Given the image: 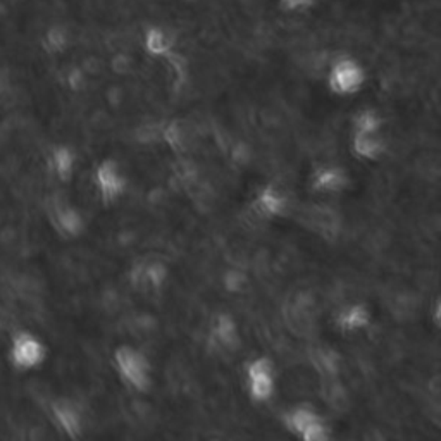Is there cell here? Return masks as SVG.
I'll return each instance as SVG.
<instances>
[{"mask_svg": "<svg viewBox=\"0 0 441 441\" xmlns=\"http://www.w3.org/2000/svg\"><path fill=\"white\" fill-rule=\"evenodd\" d=\"M114 369L126 388L137 393H147L152 388V364L149 357L131 345H119L114 350Z\"/></svg>", "mask_w": 441, "mask_h": 441, "instance_id": "1", "label": "cell"}, {"mask_svg": "<svg viewBox=\"0 0 441 441\" xmlns=\"http://www.w3.org/2000/svg\"><path fill=\"white\" fill-rule=\"evenodd\" d=\"M47 345L33 331L21 329L11 336L7 357L18 371H33L47 360Z\"/></svg>", "mask_w": 441, "mask_h": 441, "instance_id": "2", "label": "cell"}, {"mask_svg": "<svg viewBox=\"0 0 441 441\" xmlns=\"http://www.w3.org/2000/svg\"><path fill=\"white\" fill-rule=\"evenodd\" d=\"M245 381L253 402H269L276 393V364L269 357H256L245 367Z\"/></svg>", "mask_w": 441, "mask_h": 441, "instance_id": "3", "label": "cell"}, {"mask_svg": "<svg viewBox=\"0 0 441 441\" xmlns=\"http://www.w3.org/2000/svg\"><path fill=\"white\" fill-rule=\"evenodd\" d=\"M50 416L54 424L62 435L71 440H78L83 433L85 419H83L81 408L73 400L57 399L50 403Z\"/></svg>", "mask_w": 441, "mask_h": 441, "instance_id": "4", "label": "cell"}, {"mask_svg": "<svg viewBox=\"0 0 441 441\" xmlns=\"http://www.w3.org/2000/svg\"><path fill=\"white\" fill-rule=\"evenodd\" d=\"M364 83V71L352 59H341L329 71V88L338 95H353Z\"/></svg>", "mask_w": 441, "mask_h": 441, "instance_id": "5", "label": "cell"}, {"mask_svg": "<svg viewBox=\"0 0 441 441\" xmlns=\"http://www.w3.org/2000/svg\"><path fill=\"white\" fill-rule=\"evenodd\" d=\"M212 338L222 350L236 352L241 347L240 331L236 321L229 314H219L212 324Z\"/></svg>", "mask_w": 441, "mask_h": 441, "instance_id": "6", "label": "cell"}, {"mask_svg": "<svg viewBox=\"0 0 441 441\" xmlns=\"http://www.w3.org/2000/svg\"><path fill=\"white\" fill-rule=\"evenodd\" d=\"M336 324L343 333H359L371 324V312L364 304H352L338 314Z\"/></svg>", "mask_w": 441, "mask_h": 441, "instance_id": "7", "label": "cell"}, {"mask_svg": "<svg viewBox=\"0 0 441 441\" xmlns=\"http://www.w3.org/2000/svg\"><path fill=\"white\" fill-rule=\"evenodd\" d=\"M321 419H323V417L317 414L312 407H307V405H299V407H293L292 411L286 412L283 417V423H285L286 429L299 438L305 429L311 428L312 424H316L317 420H321Z\"/></svg>", "mask_w": 441, "mask_h": 441, "instance_id": "8", "label": "cell"}, {"mask_svg": "<svg viewBox=\"0 0 441 441\" xmlns=\"http://www.w3.org/2000/svg\"><path fill=\"white\" fill-rule=\"evenodd\" d=\"M98 186H101L105 198L118 197L125 190V180L121 176V171L113 162H107L98 169Z\"/></svg>", "mask_w": 441, "mask_h": 441, "instance_id": "9", "label": "cell"}, {"mask_svg": "<svg viewBox=\"0 0 441 441\" xmlns=\"http://www.w3.org/2000/svg\"><path fill=\"white\" fill-rule=\"evenodd\" d=\"M353 149H355L357 156L372 161L383 152V142L377 133H355Z\"/></svg>", "mask_w": 441, "mask_h": 441, "instance_id": "10", "label": "cell"}, {"mask_svg": "<svg viewBox=\"0 0 441 441\" xmlns=\"http://www.w3.org/2000/svg\"><path fill=\"white\" fill-rule=\"evenodd\" d=\"M345 185V178L340 171L335 169H324L316 173L314 176V188L323 190V192H336L341 190Z\"/></svg>", "mask_w": 441, "mask_h": 441, "instance_id": "11", "label": "cell"}, {"mask_svg": "<svg viewBox=\"0 0 441 441\" xmlns=\"http://www.w3.org/2000/svg\"><path fill=\"white\" fill-rule=\"evenodd\" d=\"M300 441H331V429L324 419L317 420L311 428L305 429L299 436Z\"/></svg>", "mask_w": 441, "mask_h": 441, "instance_id": "12", "label": "cell"}, {"mask_svg": "<svg viewBox=\"0 0 441 441\" xmlns=\"http://www.w3.org/2000/svg\"><path fill=\"white\" fill-rule=\"evenodd\" d=\"M355 133H379V118L372 110L359 114Z\"/></svg>", "mask_w": 441, "mask_h": 441, "instance_id": "13", "label": "cell"}, {"mask_svg": "<svg viewBox=\"0 0 441 441\" xmlns=\"http://www.w3.org/2000/svg\"><path fill=\"white\" fill-rule=\"evenodd\" d=\"M259 204L260 207H264L265 212H269L271 216H276L281 210V205H283V198L277 195V192H264L260 195Z\"/></svg>", "mask_w": 441, "mask_h": 441, "instance_id": "14", "label": "cell"}, {"mask_svg": "<svg viewBox=\"0 0 441 441\" xmlns=\"http://www.w3.org/2000/svg\"><path fill=\"white\" fill-rule=\"evenodd\" d=\"M149 49L156 54L164 52V49H168V40H166V35L152 31V33L149 35Z\"/></svg>", "mask_w": 441, "mask_h": 441, "instance_id": "15", "label": "cell"}, {"mask_svg": "<svg viewBox=\"0 0 441 441\" xmlns=\"http://www.w3.org/2000/svg\"><path fill=\"white\" fill-rule=\"evenodd\" d=\"M285 7L290 11H295V9H302V7L307 6V0H283Z\"/></svg>", "mask_w": 441, "mask_h": 441, "instance_id": "16", "label": "cell"}]
</instances>
